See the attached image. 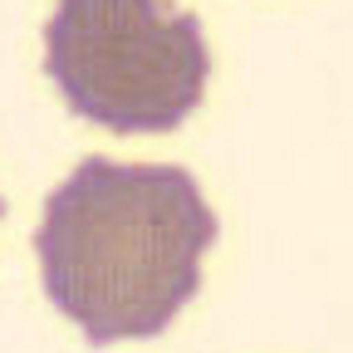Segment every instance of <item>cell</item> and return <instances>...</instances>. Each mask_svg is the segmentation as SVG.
<instances>
[{
    "instance_id": "6da1fadb",
    "label": "cell",
    "mask_w": 353,
    "mask_h": 353,
    "mask_svg": "<svg viewBox=\"0 0 353 353\" xmlns=\"http://www.w3.org/2000/svg\"><path fill=\"white\" fill-rule=\"evenodd\" d=\"M216 231L187 167L83 157L34 226L44 294L94 348L157 339L201 290Z\"/></svg>"
},
{
    "instance_id": "7a4b0ae2",
    "label": "cell",
    "mask_w": 353,
    "mask_h": 353,
    "mask_svg": "<svg viewBox=\"0 0 353 353\" xmlns=\"http://www.w3.org/2000/svg\"><path fill=\"white\" fill-rule=\"evenodd\" d=\"M44 74L74 118L108 132H172L206 94L211 50L192 10L167 0H59Z\"/></svg>"
}]
</instances>
